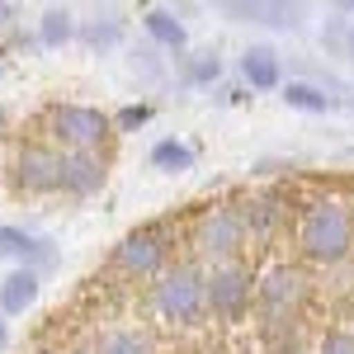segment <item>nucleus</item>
<instances>
[{"instance_id": "obj_1", "label": "nucleus", "mask_w": 354, "mask_h": 354, "mask_svg": "<svg viewBox=\"0 0 354 354\" xmlns=\"http://www.w3.org/2000/svg\"><path fill=\"white\" fill-rule=\"evenodd\" d=\"M298 241L307 250V260L317 265H335L345 260L354 245V222H350V208L335 203V198H317L298 222Z\"/></svg>"}, {"instance_id": "obj_2", "label": "nucleus", "mask_w": 354, "mask_h": 354, "mask_svg": "<svg viewBox=\"0 0 354 354\" xmlns=\"http://www.w3.org/2000/svg\"><path fill=\"white\" fill-rule=\"evenodd\" d=\"M151 307L175 326H194L208 312V283L194 265H165L151 283Z\"/></svg>"}, {"instance_id": "obj_3", "label": "nucleus", "mask_w": 354, "mask_h": 354, "mask_svg": "<svg viewBox=\"0 0 354 354\" xmlns=\"http://www.w3.org/2000/svg\"><path fill=\"white\" fill-rule=\"evenodd\" d=\"M113 133V118L95 104H53L48 109V137L66 151H100Z\"/></svg>"}, {"instance_id": "obj_4", "label": "nucleus", "mask_w": 354, "mask_h": 354, "mask_svg": "<svg viewBox=\"0 0 354 354\" xmlns=\"http://www.w3.org/2000/svg\"><path fill=\"white\" fill-rule=\"evenodd\" d=\"M165 255H170V222H147V227H133L123 241L113 245V265L123 274H161Z\"/></svg>"}, {"instance_id": "obj_5", "label": "nucleus", "mask_w": 354, "mask_h": 354, "mask_svg": "<svg viewBox=\"0 0 354 354\" xmlns=\"http://www.w3.org/2000/svg\"><path fill=\"white\" fill-rule=\"evenodd\" d=\"M15 189H24V194L62 189V151L48 147V142H24L15 151Z\"/></svg>"}, {"instance_id": "obj_6", "label": "nucleus", "mask_w": 354, "mask_h": 354, "mask_svg": "<svg viewBox=\"0 0 354 354\" xmlns=\"http://www.w3.org/2000/svg\"><path fill=\"white\" fill-rule=\"evenodd\" d=\"M194 245L208 260H232L245 245V213L241 208H213V213H203L198 232H194Z\"/></svg>"}, {"instance_id": "obj_7", "label": "nucleus", "mask_w": 354, "mask_h": 354, "mask_svg": "<svg viewBox=\"0 0 354 354\" xmlns=\"http://www.w3.org/2000/svg\"><path fill=\"white\" fill-rule=\"evenodd\" d=\"M0 260H15V270H53L57 265V241L53 236H38V232H24V227H10L0 222Z\"/></svg>"}, {"instance_id": "obj_8", "label": "nucleus", "mask_w": 354, "mask_h": 354, "mask_svg": "<svg viewBox=\"0 0 354 354\" xmlns=\"http://www.w3.org/2000/svg\"><path fill=\"white\" fill-rule=\"evenodd\" d=\"M255 302H260V312H265V322L279 326V322H288L293 312H298L302 302V274L288 270V265H279L260 279V288H255Z\"/></svg>"}, {"instance_id": "obj_9", "label": "nucleus", "mask_w": 354, "mask_h": 354, "mask_svg": "<svg viewBox=\"0 0 354 354\" xmlns=\"http://www.w3.org/2000/svg\"><path fill=\"white\" fill-rule=\"evenodd\" d=\"M203 283H208V307L218 317H227V322L245 317V307H250V274L241 265H218L213 274H203Z\"/></svg>"}, {"instance_id": "obj_10", "label": "nucleus", "mask_w": 354, "mask_h": 354, "mask_svg": "<svg viewBox=\"0 0 354 354\" xmlns=\"http://www.w3.org/2000/svg\"><path fill=\"white\" fill-rule=\"evenodd\" d=\"M227 19H250V24H265V28H279V33H293L302 28V5H283V0H232L222 5Z\"/></svg>"}, {"instance_id": "obj_11", "label": "nucleus", "mask_w": 354, "mask_h": 354, "mask_svg": "<svg viewBox=\"0 0 354 354\" xmlns=\"http://www.w3.org/2000/svg\"><path fill=\"white\" fill-rule=\"evenodd\" d=\"M104 180H109V165L100 151H62V189L66 194L90 198L104 189Z\"/></svg>"}, {"instance_id": "obj_12", "label": "nucleus", "mask_w": 354, "mask_h": 354, "mask_svg": "<svg viewBox=\"0 0 354 354\" xmlns=\"http://www.w3.org/2000/svg\"><path fill=\"white\" fill-rule=\"evenodd\" d=\"M123 33H128V19H123V10H90L85 19H76V43H81L85 53H113L118 43H123Z\"/></svg>"}, {"instance_id": "obj_13", "label": "nucleus", "mask_w": 354, "mask_h": 354, "mask_svg": "<svg viewBox=\"0 0 354 354\" xmlns=\"http://www.w3.org/2000/svg\"><path fill=\"white\" fill-rule=\"evenodd\" d=\"M142 28H147V43L161 48V53H185V48H189L185 19H180L175 10H165V5H151V10L142 15Z\"/></svg>"}, {"instance_id": "obj_14", "label": "nucleus", "mask_w": 354, "mask_h": 354, "mask_svg": "<svg viewBox=\"0 0 354 354\" xmlns=\"http://www.w3.org/2000/svg\"><path fill=\"white\" fill-rule=\"evenodd\" d=\"M43 293V274L33 270H10L0 279V317H24Z\"/></svg>"}, {"instance_id": "obj_15", "label": "nucleus", "mask_w": 354, "mask_h": 354, "mask_svg": "<svg viewBox=\"0 0 354 354\" xmlns=\"http://www.w3.org/2000/svg\"><path fill=\"white\" fill-rule=\"evenodd\" d=\"M241 76L250 90H279L283 85V62L270 43H250L241 53Z\"/></svg>"}, {"instance_id": "obj_16", "label": "nucleus", "mask_w": 354, "mask_h": 354, "mask_svg": "<svg viewBox=\"0 0 354 354\" xmlns=\"http://www.w3.org/2000/svg\"><path fill=\"white\" fill-rule=\"evenodd\" d=\"M279 95H283L288 109H302V113H330L340 104L326 85H317V81H288V85H279Z\"/></svg>"}, {"instance_id": "obj_17", "label": "nucleus", "mask_w": 354, "mask_h": 354, "mask_svg": "<svg viewBox=\"0 0 354 354\" xmlns=\"http://www.w3.org/2000/svg\"><path fill=\"white\" fill-rule=\"evenodd\" d=\"M38 43L43 48H66V43H76V15L66 10V5H48L43 15H38Z\"/></svg>"}, {"instance_id": "obj_18", "label": "nucleus", "mask_w": 354, "mask_h": 354, "mask_svg": "<svg viewBox=\"0 0 354 354\" xmlns=\"http://www.w3.org/2000/svg\"><path fill=\"white\" fill-rule=\"evenodd\" d=\"M147 161L156 165L161 175H185V170H194V161H198V151H194L185 137H161L156 147H151V156Z\"/></svg>"}, {"instance_id": "obj_19", "label": "nucleus", "mask_w": 354, "mask_h": 354, "mask_svg": "<svg viewBox=\"0 0 354 354\" xmlns=\"http://www.w3.org/2000/svg\"><path fill=\"white\" fill-rule=\"evenodd\" d=\"M90 354H151V340H147L137 326H113V330H104V335L95 340Z\"/></svg>"}, {"instance_id": "obj_20", "label": "nucleus", "mask_w": 354, "mask_h": 354, "mask_svg": "<svg viewBox=\"0 0 354 354\" xmlns=\"http://www.w3.org/2000/svg\"><path fill=\"white\" fill-rule=\"evenodd\" d=\"M133 76H142L147 85H161L165 81V53L151 48V43H142V48L133 53Z\"/></svg>"}, {"instance_id": "obj_21", "label": "nucleus", "mask_w": 354, "mask_h": 354, "mask_svg": "<svg viewBox=\"0 0 354 354\" xmlns=\"http://www.w3.org/2000/svg\"><path fill=\"white\" fill-rule=\"evenodd\" d=\"M222 76V57L208 48V53H194L189 57V66H185V81L189 85H213Z\"/></svg>"}, {"instance_id": "obj_22", "label": "nucleus", "mask_w": 354, "mask_h": 354, "mask_svg": "<svg viewBox=\"0 0 354 354\" xmlns=\"http://www.w3.org/2000/svg\"><path fill=\"white\" fill-rule=\"evenodd\" d=\"M274 218H279V198H255L245 213V232H270Z\"/></svg>"}, {"instance_id": "obj_23", "label": "nucleus", "mask_w": 354, "mask_h": 354, "mask_svg": "<svg viewBox=\"0 0 354 354\" xmlns=\"http://www.w3.org/2000/svg\"><path fill=\"white\" fill-rule=\"evenodd\" d=\"M151 104H128V109H118L113 113V133H137L142 123H151Z\"/></svg>"}, {"instance_id": "obj_24", "label": "nucleus", "mask_w": 354, "mask_h": 354, "mask_svg": "<svg viewBox=\"0 0 354 354\" xmlns=\"http://www.w3.org/2000/svg\"><path fill=\"white\" fill-rule=\"evenodd\" d=\"M317 354H354V330H326Z\"/></svg>"}, {"instance_id": "obj_25", "label": "nucleus", "mask_w": 354, "mask_h": 354, "mask_svg": "<svg viewBox=\"0 0 354 354\" xmlns=\"http://www.w3.org/2000/svg\"><path fill=\"white\" fill-rule=\"evenodd\" d=\"M15 19H19V5L15 0H0V28H15Z\"/></svg>"}, {"instance_id": "obj_26", "label": "nucleus", "mask_w": 354, "mask_h": 354, "mask_svg": "<svg viewBox=\"0 0 354 354\" xmlns=\"http://www.w3.org/2000/svg\"><path fill=\"white\" fill-rule=\"evenodd\" d=\"M345 53H350V62H354V19H350V28H345Z\"/></svg>"}, {"instance_id": "obj_27", "label": "nucleus", "mask_w": 354, "mask_h": 354, "mask_svg": "<svg viewBox=\"0 0 354 354\" xmlns=\"http://www.w3.org/2000/svg\"><path fill=\"white\" fill-rule=\"evenodd\" d=\"M5 345H10V322L0 317V350H5Z\"/></svg>"}, {"instance_id": "obj_28", "label": "nucleus", "mask_w": 354, "mask_h": 354, "mask_svg": "<svg viewBox=\"0 0 354 354\" xmlns=\"http://www.w3.org/2000/svg\"><path fill=\"white\" fill-rule=\"evenodd\" d=\"M0 123H5V109H0Z\"/></svg>"}, {"instance_id": "obj_29", "label": "nucleus", "mask_w": 354, "mask_h": 354, "mask_svg": "<svg viewBox=\"0 0 354 354\" xmlns=\"http://www.w3.org/2000/svg\"><path fill=\"white\" fill-rule=\"evenodd\" d=\"M350 109H354V95H350Z\"/></svg>"}, {"instance_id": "obj_30", "label": "nucleus", "mask_w": 354, "mask_h": 354, "mask_svg": "<svg viewBox=\"0 0 354 354\" xmlns=\"http://www.w3.org/2000/svg\"><path fill=\"white\" fill-rule=\"evenodd\" d=\"M43 354H53V350H43Z\"/></svg>"}]
</instances>
